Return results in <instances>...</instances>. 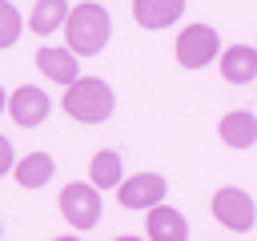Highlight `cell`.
Wrapping results in <instances>:
<instances>
[{"instance_id":"cell-1","label":"cell","mask_w":257,"mask_h":241,"mask_svg":"<svg viewBox=\"0 0 257 241\" xmlns=\"http://www.w3.org/2000/svg\"><path fill=\"white\" fill-rule=\"evenodd\" d=\"M64 36H68V52L72 56H96L104 44H108V36H112V20H108V12L100 8V4H76V8H68V20H64Z\"/></svg>"},{"instance_id":"cell-2","label":"cell","mask_w":257,"mask_h":241,"mask_svg":"<svg viewBox=\"0 0 257 241\" xmlns=\"http://www.w3.org/2000/svg\"><path fill=\"white\" fill-rule=\"evenodd\" d=\"M64 112L72 116V120H80V125H100V120H108L112 116V108H116V96H112V88L100 80V76H80V80H72L68 88H64Z\"/></svg>"},{"instance_id":"cell-3","label":"cell","mask_w":257,"mask_h":241,"mask_svg":"<svg viewBox=\"0 0 257 241\" xmlns=\"http://www.w3.org/2000/svg\"><path fill=\"white\" fill-rule=\"evenodd\" d=\"M60 213L72 229H92L100 221V193L88 181H72L60 189Z\"/></svg>"},{"instance_id":"cell-4","label":"cell","mask_w":257,"mask_h":241,"mask_svg":"<svg viewBox=\"0 0 257 241\" xmlns=\"http://www.w3.org/2000/svg\"><path fill=\"white\" fill-rule=\"evenodd\" d=\"M213 217H217L225 229H233V233H249L253 221H257V205H253V197H249L245 189L225 185V189L213 193Z\"/></svg>"},{"instance_id":"cell-5","label":"cell","mask_w":257,"mask_h":241,"mask_svg":"<svg viewBox=\"0 0 257 241\" xmlns=\"http://www.w3.org/2000/svg\"><path fill=\"white\" fill-rule=\"evenodd\" d=\"M217 52H221V36L209 24H189L177 36V64L181 68H205Z\"/></svg>"},{"instance_id":"cell-6","label":"cell","mask_w":257,"mask_h":241,"mask_svg":"<svg viewBox=\"0 0 257 241\" xmlns=\"http://www.w3.org/2000/svg\"><path fill=\"white\" fill-rule=\"evenodd\" d=\"M4 112H12V120H16L20 129H36V125L48 120L52 96H48L44 88H36V84H20V88L8 96V108H4Z\"/></svg>"},{"instance_id":"cell-7","label":"cell","mask_w":257,"mask_h":241,"mask_svg":"<svg viewBox=\"0 0 257 241\" xmlns=\"http://www.w3.org/2000/svg\"><path fill=\"white\" fill-rule=\"evenodd\" d=\"M116 193H120V205H124V209H153V205L165 201L169 185H165L161 173H137V177L120 181Z\"/></svg>"},{"instance_id":"cell-8","label":"cell","mask_w":257,"mask_h":241,"mask_svg":"<svg viewBox=\"0 0 257 241\" xmlns=\"http://www.w3.org/2000/svg\"><path fill=\"white\" fill-rule=\"evenodd\" d=\"M36 68L48 76V80H56V84H72V80H80V64H76V56L68 52V48H56V44H44V48H36Z\"/></svg>"},{"instance_id":"cell-9","label":"cell","mask_w":257,"mask_h":241,"mask_svg":"<svg viewBox=\"0 0 257 241\" xmlns=\"http://www.w3.org/2000/svg\"><path fill=\"white\" fill-rule=\"evenodd\" d=\"M145 233H149V241H189V221L173 205H153Z\"/></svg>"},{"instance_id":"cell-10","label":"cell","mask_w":257,"mask_h":241,"mask_svg":"<svg viewBox=\"0 0 257 241\" xmlns=\"http://www.w3.org/2000/svg\"><path fill=\"white\" fill-rule=\"evenodd\" d=\"M221 76L229 84H249L257 80V48L253 44H229L221 52Z\"/></svg>"},{"instance_id":"cell-11","label":"cell","mask_w":257,"mask_h":241,"mask_svg":"<svg viewBox=\"0 0 257 241\" xmlns=\"http://www.w3.org/2000/svg\"><path fill=\"white\" fill-rule=\"evenodd\" d=\"M52 173H56V161H52L48 153H24V157L12 165V177H16L20 189H44V185L52 181Z\"/></svg>"},{"instance_id":"cell-12","label":"cell","mask_w":257,"mask_h":241,"mask_svg":"<svg viewBox=\"0 0 257 241\" xmlns=\"http://www.w3.org/2000/svg\"><path fill=\"white\" fill-rule=\"evenodd\" d=\"M217 133H221V141L229 149H249V145H257V116L245 112V108H233V112L221 116Z\"/></svg>"},{"instance_id":"cell-13","label":"cell","mask_w":257,"mask_h":241,"mask_svg":"<svg viewBox=\"0 0 257 241\" xmlns=\"http://www.w3.org/2000/svg\"><path fill=\"white\" fill-rule=\"evenodd\" d=\"M185 12V0H133V16L141 28H169Z\"/></svg>"},{"instance_id":"cell-14","label":"cell","mask_w":257,"mask_h":241,"mask_svg":"<svg viewBox=\"0 0 257 241\" xmlns=\"http://www.w3.org/2000/svg\"><path fill=\"white\" fill-rule=\"evenodd\" d=\"M68 0H36V8L28 12V28L36 32V36H52L56 28H64V20H68Z\"/></svg>"},{"instance_id":"cell-15","label":"cell","mask_w":257,"mask_h":241,"mask_svg":"<svg viewBox=\"0 0 257 241\" xmlns=\"http://www.w3.org/2000/svg\"><path fill=\"white\" fill-rule=\"evenodd\" d=\"M88 181H92V189H96V193H100V189H116V185L124 181L120 153H112V149H100V153L92 157V165H88Z\"/></svg>"},{"instance_id":"cell-16","label":"cell","mask_w":257,"mask_h":241,"mask_svg":"<svg viewBox=\"0 0 257 241\" xmlns=\"http://www.w3.org/2000/svg\"><path fill=\"white\" fill-rule=\"evenodd\" d=\"M20 28H24V20H20V12L8 4V0H0V48H8V44H16V36H20Z\"/></svg>"},{"instance_id":"cell-17","label":"cell","mask_w":257,"mask_h":241,"mask_svg":"<svg viewBox=\"0 0 257 241\" xmlns=\"http://www.w3.org/2000/svg\"><path fill=\"white\" fill-rule=\"evenodd\" d=\"M12 165H16L12 141H8V137H0V177H4V173H12Z\"/></svg>"},{"instance_id":"cell-18","label":"cell","mask_w":257,"mask_h":241,"mask_svg":"<svg viewBox=\"0 0 257 241\" xmlns=\"http://www.w3.org/2000/svg\"><path fill=\"white\" fill-rule=\"evenodd\" d=\"M52 241H80L76 233H64V237H52Z\"/></svg>"},{"instance_id":"cell-19","label":"cell","mask_w":257,"mask_h":241,"mask_svg":"<svg viewBox=\"0 0 257 241\" xmlns=\"http://www.w3.org/2000/svg\"><path fill=\"white\" fill-rule=\"evenodd\" d=\"M4 108H8V92L0 88V112H4Z\"/></svg>"},{"instance_id":"cell-20","label":"cell","mask_w":257,"mask_h":241,"mask_svg":"<svg viewBox=\"0 0 257 241\" xmlns=\"http://www.w3.org/2000/svg\"><path fill=\"white\" fill-rule=\"evenodd\" d=\"M116 241H145V237H116Z\"/></svg>"}]
</instances>
